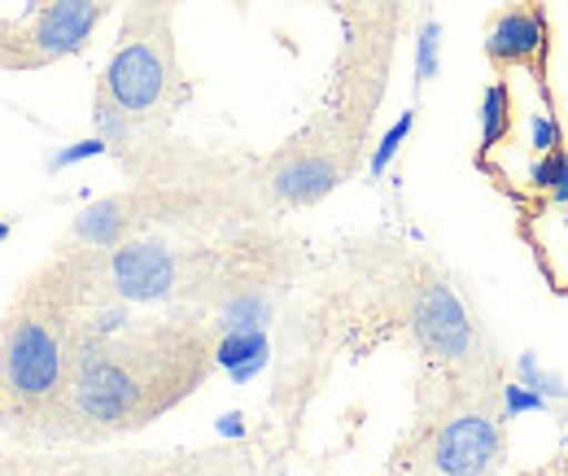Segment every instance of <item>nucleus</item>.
I'll return each instance as SVG.
<instances>
[{
  "instance_id": "nucleus-1",
  "label": "nucleus",
  "mask_w": 568,
  "mask_h": 476,
  "mask_svg": "<svg viewBox=\"0 0 568 476\" xmlns=\"http://www.w3.org/2000/svg\"><path fill=\"white\" fill-rule=\"evenodd\" d=\"M202 376H171L166 372H144L132 358V350H97L79 358V372L71 381V403L92 424H136L149 411L171 407L175 398L189 394Z\"/></svg>"
},
{
  "instance_id": "nucleus-2",
  "label": "nucleus",
  "mask_w": 568,
  "mask_h": 476,
  "mask_svg": "<svg viewBox=\"0 0 568 476\" xmlns=\"http://www.w3.org/2000/svg\"><path fill=\"white\" fill-rule=\"evenodd\" d=\"M0 363H4V394L18 407L53 403L67 389V363H71L62 324L40 306H22L4 324Z\"/></svg>"
},
{
  "instance_id": "nucleus-3",
  "label": "nucleus",
  "mask_w": 568,
  "mask_h": 476,
  "mask_svg": "<svg viewBox=\"0 0 568 476\" xmlns=\"http://www.w3.org/2000/svg\"><path fill=\"white\" fill-rule=\"evenodd\" d=\"M166 83H171V62L153 40L123 44L105 70V97L123 114H149L166 97Z\"/></svg>"
},
{
  "instance_id": "nucleus-4",
  "label": "nucleus",
  "mask_w": 568,
  "mask_h": 476,
  "mask_svg": "<svg viewBox=\"0 0 568 476\" xmlns=\"http://www.w3.org/2000/svg\"><path fill=\"white\" fill-rule=\"evenodd\" d=\"M180 284V259L162 241H128L110 259V288L123 302H162Z\"/></svg>"
},
{
  "instance_id": "nucleus-5",
  "label": "nucleus",
  "mask_w": 568,
  "mask_h": 476,
  "mask_svg": "<svg viewBox=\"0 0 568 476\" xmlns=\"http://www.w3.org/2000/svg\"><path fill=\"white\" fill-rule=\"evenodd\" d=\"M498 419L486 411L455 415L433 446V468L442 476H490L498 464Z\"/></svg>"
},
{
  "instance_id": "nucleus-6",
  "label": "nucleus",
  "mask_w": 568,
  "mask_h": 476,
  "mask_svg": "<svg viewBox=\"0 0 568 476\" xmlns=\"http://www.w3.org/2000/svg\"><path fill=\"white\" fill-rule=\"evenodd\" d=\"M416 333L433 354H442L450 363H464L473 354V341H477L473 320H468V311L450 284H428L416 297Z\"/></svg>"
},
{
  "instance_id": "nucleus-7",
  "label": "nucleus",
  "mask_w": 568,
  "mask_h": 476,
  "mask_svg": "<svg viewBox=\"0 0 568 476\" xmlns=\"http://www.w3.org/2000/svg\"><path fill=\"white\" fill-rule=\"evenodd\" d=\"M486 53L495 67H529L547 53V18L534 4H511L490 22Z\"/></svg>"
},
{
  "instance_id": "nucleus-8",
  "label": "nucleus",
  "mask_w": 568,
  "mask_h": 476,
  "mask_svg": "<svg viewBox=\"0 0 568 476\" xmlns=\"http://www.w3.org/2000/svg\"><path fill=\"white\" fill-rule=\"evenodd\" d=\"M101 9H105L101 0H49L40 22H36V31H31L36 53L40 58H67V53H74L92 36Z\"/></svg>"
},
{
  "instance_id": "nucleus-9",
  "label": "nucleus",
  "mask_w": 568,
  "mask_h": 476,
  "mask_svg": "<svg viewBox=\"0 0 568 476\" xmlns=\"http://www.w3.org/2000/svg\"><path fill=\"white\" fill-rule=\"evenodd\" d=\"M337 189V162L324 158V153H306V158H293L284 162L281 171L272 175V193L281 202L293 205H306V202H320L324 193Z\"/></svg>"
},
{
  "instance_id": "nucleus-10",
  "label": "nucleus",
  "mask_w": 568,
  "mask_h": 476,
  "mask_svg": "<svg viewBox=\"0 0 568 476\" xmlns=\"http://www.w3.org/2000/svg\"><path fill=\"white\" fill-rule=\"evenodd\" d=\"M267 328H254V333H223V341L214 345V363L236 381H254L263 367H267Z\"/></svg>"
},
{
  "instance_id": "nucleus-11",
  "label": "nucleus",
  "mask_w": 568,
  "mask_h": 476,
  "mask_svg": "<svg viewBox=\"0 0 568 476\" xmlns=\"http://www.w3.org/2000/svg\"><path fill=\"white\" fill-rule=\"evenodd\" d=\"M529 236L538 245L542 272L556 280V288H568V210L551 205L547 214H538V223H529Z\"/></svg>"
},
{
  "instance_id": "nucleus-12",
  "label": "nucleus",
  "mask_w": 568,
  "mask_h": 476,
  "mask_svg": "<svg viewBox=\"0 0 568 476\" xmlns=\"http://www.w3.org/2000/svg\"><path fill=\"white\" fill-rule=\"evenodd\" d=\"M520 119H525V149H529L534 158L565 149L560 119H556V110H551V97H547V88H542V83H538V92H534V105H529V110H520Z\"/></svg>"
},
{
  "instance_id": "nucleus-13",
  "label": "nucleus",
  "mask_w": 568,
  "mask_h": 476,
  "mask_svg": "<svg viewBox=\"0 0 568 476\" xmlns=\"http://www.w3.org/2000/svg\"><path fill=\"white\" fill-rule=\"evenodd\" d=\"M516 128V105H511V88L498 79L481 97V158H490L503 140H511Z\"/></svg>"
},
{
  "instance_id": "nucleus-14",
  "label": "nucleus",
  "mask_w": 568,
  "mask_h": 476,
  "mask_svg": "<svg viewBox=\"0 0 568 476\" xmlns=\"http://www.w3.org/2000/svg\"><path fill=\"white\" fill-rule=\"evenodd\" d=\"M272 320V297L250 288V293H236L232 302H223L219 311V328L223 333H254V328H267Z\"/></svg>"
},
{
  "instance_id": "nucleus-15",
  "label": "nucleus",
  "mask_w": 568,
  "mask_h": 476,
  "mask_svg": "<svg viewBox=\"0 0 568 476\" xmlns=\"http://www.w3.org/2000/svg\"><path fill=\"white\" fill-rule=\"evenodd\" d=\"M123 223H128V214H123V202H97L92 210H83V214H79L74 232H79L88 245H97V250H110V245H119V236H123Z\"/></svg>"
},
{
  "instance_id": "nucleus-16",
  "label": "nucleus",
  "mask_w": 568,
  "mask_h": 476,
  "mask_svg": "<svg viewBox=\"0 0 568 476\" xmlns=\"http://www.w3.org/2000/svg\"><path fill=\"white\" fill-rule=\"evenodd\" d=\"M412 128H416V110H403L398 123H394V128L381 136V144L372 149V180H381V175L389 171V162L398 158V149H403L407 136H412Z\"/></svg>"
},
{
  "instance_id": "nucleus-17",
  "label": "nucleus",
  "mask_w": 568,
  "mask_h": 476,
  "mask_svg": "<svg viewBox=\"0 0 568 476\" xmlns=\"http://www.w3.org/2000/svg\"><path fill=\"white\" fill-rule=\"evenodd\" d=\"M516 381L529 385V389H538V394H547V398H556V403H565L568 398L565 381H560L556 372H542L534 354H520V358H516Z\"/></svg>"
},
{
  "instance_id": "nucleus-18",
  "label": "nucleus",
  "mask_w": 568,
  "mask_h": 476,
  "mask_svg": "<svg viewBox=\"0 0 568 476\" xmlns=\"http://www.w3.org/2000/svg\"><path fill=\"white\" fill-rule=\"evenodd\" d=\"M437 67H442V22L428 18L420 27V40H416V79L428 83L437 74Z\"/></svg>"
},
{
  "instance_id": "nucleus-19",
  "label": "nucleus",
  "mask_w": 568,
  "mask_h": 476,
  "mask_svg": "<svg viewBox=\"0 0 568 476\" xmlns=\"http://www.w3.org/2000/svg\"><path fill=\"white\" fill-rule=\"evenodd\" d=\"M110 149V140L105 136H88V140H74L67 149H58L53 158H49V171H67L74 162H88V158H101Z\"/></svg>"
},
{
  "instance_id": "nucleus-20",
  "label": "nucleus",
  "mask_w": 568,
  "mask_h": 476,
  "mask_svg": "<svg viewBox=\"0 0 568 476\" xmlns=\"http://www.w3.org/2000/svg\"><path fill=\"white\" fill-rule=\"evenodd\" d=\"M547 394H538V389H529V385H520V381H511V385H503V411L507 415H534V411H547Z\"/></svg>"
},
{
  "instance_id": "nucleus-21",
  "label": "nucleus",
  "mask_w": 568,
  "mask_h": 476,
  "mask_svg": "<svg viewBox=\"0 0 568 476\" xmlns=\"http://www.w3.org/2000/svg\"><path fill=\"white\" fill-rule=\"evenodd\" d=\"M97 128H101V136L105 140H114V136H123L128 132V114L105 97L101 105H97Z\"/></svg>"
},
{
  "instance_id": "nucleus-22",
  "label": "nucleus",
  "mask_w": 568,
  "mask_h": 476,
  "mask_svg": "<svg viewBox=\"0 0 568 476\" xmlns=\"http://www.w3.org/2000/svg\"><path fill=\"white\" fill-rule=\"evenodd\" d=\"M241 433H245V415L241 411L219 415V437H241Z\"/></svg>"
},
{
  "instance_id": "nucleus-23",
  "label": "nucleus",
  "mask_w": 568,
  "mask_h": 476,
  "mask_svg": "<svg viewBox=\"0 0 568 476\" xmlns=\"http://www.w3.org/2000/svg\"><path fill=\"white\" fill-rule=\"evenodd\" d=\"M547 198H551V205L568 210V158H565V171H560V180H556V189H551Z\"/></svg>"
},
{
  "instance_id": "nucleus-24",
  "label": "nucleus",
  "mask_w": 568,
  "mask_h": 476,
  "mask_svg": "<svg viewBox=\"0 0 568 476\" xmlns=\"http://www.w3.org/2000/svg\"><path fill=\"white\" fill-rule=\"evenodd\" d=\"M9 232H13V227H9V223H4V219H0V245H4V241H9Z\"/></svg>"
},
{
  "instance_id": "nucleus-25",
  "label": "nucleus",
  "mask_w": 568,
  "mask_h": 476,
  "mask_svg": "<svg viewBox=\"0 0 568 476\" xmlns=\"http://www.w3.org/2000/svg\"><path fill=\"white\" fill-rule=\"evenodd\" d=\"M0 394H4V363H0Z\"/></svg>"
},
{
  "instance_id": "nucleus-26",
  "label": "nucleus",
  "mask_w": 568,
  "mask_h": 476,
  "mask_svg": "<svg viewBox=\"0 0 568 476\" xmlns=\"http://www.w3.org/2000/svg\"><path fill=\"white\" fill-rule=\"evenodd\" d=\"M565 442H568V433H565Z\"/></svg>"
}]
</instances>
